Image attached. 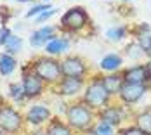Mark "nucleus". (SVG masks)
I'll list each match as a JSON object with an SVG mask.
<instances>
[{"label":"nucleus","instance_id":"nucleus-1","mask_svg":"<svg viewBox=\"0 0 151 135\" xmlns=\"http://www.w3.org/2000/svg\"><path fill=\"white\" fill-rule=\"evenodd\" d=\"M68 121L78 130H85L92 121V114L85 104H75L68 109Z\"/></svg>","mask_w":151,"mask_h":135},{"label":"nucleus","instance_id":"nucleus-2","mask_svg":"<svg viewBox=\"0 0 151 135\" xmlns=\"http://www.w3.org/2000/svg\"><path fill=\"white\" fill-rule=\"evenodd\" d=\"M35 73L40 76L42 80H45V81H56L61 75V66H59V62H56L54 59L42 57V59L37 61V64H35Z\"/></svg>","mask_w":151,"mask_h":135},{"label":"nucleus","instance_id":"nucleus-3","mask_svg":"<svg viewBox=\"0 0 151 135\" xmlns=\"http://www.w3.org/2000/svg\"><path fill=\"white\" fill-rule=\"evenodd\" d=\"M108 97H109V94H108V90L104 89V85H103V81L99 83H92L91 87L87 89L85 92V104L92 106V107H99V106L106 104V101H108Z\"/></svg>","mask_w":151,"mask_h":135},{"label":"nucleus","instance_id":"nucleus-4","mask_svg":"<svg viewBox=\"0 0 151 135\" xmlns=\"http://www.w3.org/2000/svg\"><path fill=\"white\" fill-rule=\"evenodd\" d=\"M61 23L68 30H80L87 23V14H85V11L82 7H73V9H70L66 14L63 16Z\"/></svg>","mask_w":151,"mask_h":135},{"label":"nucleus","instance_id":"nucleus-5","mask_svg":"<svg viewBox=\"0 0 151 135\" xmlns=\"http://www.w3.org/2000/svg\"><path fill=\"white\" fill-rule=\"evenodd\" d=\"M0 126L9 134L17 132L21 126V116L12 107H2L0 109Z\"/></svg>","mask_w":151,"mask_h":135},{"label":"nucleus","instance_id":"nucleus-6","mask_svg":"<svg viewBox=\"0 0 151 135\" xmlns=\"http://www.w3.org/2000/svg\"><path fill=\"white\" fill-rule=\"evenodd\" d=\"M146 92L142 83H123L120 89V97L125 102H136L142 97V94Z\"/></svg>","mask_w":151,"mask_h":135},{"label":"nucleus","instance_id":"nucleus-7","mask_svg":"<svg viewBox=\"0 0 151 135\" xmlns=\"http://www.w3.org/2000/svg\"><path fill=\"white\" fill-rule=\"evenodd\" d=\"M83 71H85V66H83L82 59H78V57H68L61 64V73L66 75V78H78V76H82Z\"/></svg>","mask_w":151,"mask_h":135},{"label":"nucleus","instance_id":"nucleus-8","mask_svg":"<svg viewBox=\"0 0 151 135\" xmlns=\"http://www.w3.org/2000/svg\"><path fill=\"white\" fill-rule=\"evenodd\" d=\"M23 90L26 97H35L42 92V78L38 75H26L23 78Z\"/></svg>","mask_w":151,"mask_h":135},{"label":"nucleus","instance_id":"nucleus-9","mask_svg":"<svg viewBox=\"0 0 151 135\" xmlns=\"http://www.w3.org/2000/svg\"><path fill=\"white\" fill-rule=\"evenodd\" d=\"M50 40H54V28L52 26H45V28H40L38 31H35L31 35L30 44L33 47H40V45H44L45 42H50Z\"/></svg>","mask_w":151,"mask_h":135},{"label":"nucleus","instance_id":"nucleus-10","mask_svg":"<svg viewBox=\"0 0 151 135\" xmlns=\"http://www.w3.org/2000/svg\"><path fill=\"white\" fill-rule=\"evenodd\" d=\"M148 78V71L146 66H134L130 69L125 71V80L127 83H142Z\"/></svg>","mask_w":151,"mask_h":135},{"label":"nucleus","instance_id":"nucleus-11","mask_svg":"<svg viewBox=\"0 0 151 135\" xmlns=\"http://www.w3.org/2000/svg\"><path fill=\"white\" fill-rule=\"evenodd\" d=\"M49 109L45 106H33L30 111H28V121L33 123V125H38L42 121H45L49 118Z\"/></svg>","mask_w":151,"mask_h":135},{"label":"nucleus","instance_id":"nucleus-12","mask_svg":"<svg viewBox=\"0 0 151 135\" xmlns=\"http://www.w3.org/2000/svg\"><path fill=\"white\" fill-rule=\"evenodd\" d=\"M82 89V80L80 78H64L61 81V92L64 95H75Z\"/></svg>","mask_w":151,"mask_h":135},{"label":"nucleus","instance_id":"nucleus-13","mask_svg":"<svg viewBox=\"0 0 151 135\" xmlns=\"http://www.w3.org/2000/svg\"><path fill=\"white\" fill-rule=\"evenodd\" d=\"M103 85H104V89L108 90V94H115V92H120L122 85H123V76H120V75L106 76L104 80H103Z\"/></svg>","mask_w":151,"mask_h":135},{"label":"nucleus","instance_id":"nucleus-14","mask_svg":"<svg viewBox=\"0 0 151 135\" xmlns=\"http://www.w3.org/2000/svg\"><path fill=\"white\" fill-rule=\"evenodd\" d=\"M68 47H70V42L68 40H63V38H54V40H50L49 44H47L45 50L47 54H61V52H64V50H68Z\"/></svg>","mask_w":151,"mask_h":135},{"label":"nucleus","instance_id":"nucleus-15","mask_svg":"<svg viewBox=\"0 0 151 135\" xmlns=\"http://www.w3.org/2000/svg\"><path fill=\"white\" fill-rule=\"evenodd\" d=\"M120 64H122V57L116 56V54H109L101 61V68L104 71H115V69L120 68Z\"/></svg>","mask_w":151,"mask_h":135},{"label":"nucleus","instance_id":"nucleus-16","mask_svg":"<svg viewBox=\"0 0 151 135\" xmlns=\"http://www.w3.org/2000/svg\"><path fill=\"white\" fill-rule=\"evenodd\" d=\"M16 68V59L7 56V54H2L0 56V73L2 75H11Z\"/></svg>","mask_w":151,"mask_h":135},{"label":"nucleus","instance_id":"nucleus-17","mask_svg":"<svg viewBox=\"0 0 151 135\" xmlns=\"http://www.w3.org/2000/svg\"><path fill=\"white\" fill-rule=\"evenodd\" d=\"M137 128L146 135H151V113H142L137 116Z\"/></svg>","mask_w":151,"mask_h":135},{"label":"nucleus","instance_id":"nucleus-18","mask_svg":"<svg viewBox=\"0 0 151 135\" xmlns=\"http://www.w3.org/2000/svg\"><path fill=\"white\" fill-rule=\"evenodd\" d=\"M47 135H71V134H70V128L66 125H63L61 121H52L49 130H47Z\"/></svg>","mask_w":151,"mask_h":135},{"label":"nucleus","instance_id":"nucleus-19","mask_svg":"<svg viewBox=\"0 0 151 135\" xmlns=\"http://www.w3.org/2000/svg\"><path fill=\"white\" fill-rule=\"evenodd\" d=\"M103 123H108V125H118L120 123V113L116 111V109H113V107H109V109H106L104 114H103Z\"/></svg>","mask_w":151,"mask_h":135},{"label":"nucleus","instance_id":"nucleus-20","mask_svg":"<svg viewBox=\"0 0 151 135\" xmlns=\"http://www.w3.org/2000/svg\"><path fill=\"white\" fill-rule=\"evenodd\" d=\"M7 52L9 54H14V52H19L21 50V47H23V40L19 38V36H16V35H11V38L7 40Z\"/></svg>","mask_w":151,"mask_h":135},{"label":"nucleus","instance_id":"nucleus-21","mask_svg":"<svg viewBox=\"0 0 151 135\" xmlns=\"http://www.w3.org/2000/svg\"><path fill=\"white\" fill-rule=\"evenodd\" d=\"M92 135H113V128H111V125H108V123H101V125H97L94 130H91Z\"/></svg>","mask_w":151,"mask_h":135},{"label":"nucleus","instance_id":"nucleus-22","mask_svg":"<svg viewBox=\"0 0 151 135\" xmlns=\"http://www.w3.org/2000/svg\"><path fill=\"white\" fill-rule=\"evenodd\" d=\"M123 35H125V28H122V26L120 28H111V30L106 31V36H108L109 40H115V42L120 40Z\"/></svg>","mask_w":151,"mask_h":135},{"label":"nucleus","instance_id":"nucleus-23","mask_svg":"<svg viewBox=\"0 0 151 135\" xmlns=\"http://www.w3.org/2000/svg\"><path fill=\"white\" fill-rule=\"evenodd\" d=\"M9 95H11L12 99H19L21 95H24L23 83H21V85H19V83H16V85H11V92H9Z\"/></svg>","mask_w":151,"mask_h":135},{"label":"nucleus","instance_id":"nucleus-24","mask_svg":"<svg viewBox=\"0 0 151 135\" xmlns=\"http://www.w3.org/2000/svg\"><path fill=\"white\" fill-rule=\"evenodd\" d=\"M47 9H50L47 4H42V5H35V7L31 9L30 12L26 14V17H31V16H35V14H42V12H45Z\"/></svg>","mask_w":151,"mask_h":135},{"label":"nucleus","instance_id":"nucleus-25","mask_svg":"<svg viewBox=\"0 0 151 135\" xmlns=\"http://www.w3.org/2000/svg\"><path fill=\"white\" fill-rule=\"evenodd\" d=\"M122 135H146L142 130H139L137 126H130V128H127V130H123Z\"/></svg>","mask_w":151,"mask_h":135},{"label":"nucleus","instance_id":"nucleus-26","mask_svg":"<svg viewBox=\"0 0 151 135\" xmlns=\"http://www.w3.org/2000/svg\"><path fill=\"white\" fill-rule=\"evenodd\" d=\"M11 35H12V33L7 30V28H4V30L0 31V45H5V44H7V40L11 38Z\"/></svg>","mask_w":151,"mask_h":135},{"label":"nucleus","instance_id":"nucleus-27","mask_svg":"<svg viewBox=\"0 0 151 135\" xmlns=\"http://www.w3.org/2000/svg\"><path fill=\"white\" fill-rule=\"evenodd\" d=\"M52 14H56V9H50V11H45V12H42V14L37 17V23H42V21H45V19H49Z\"/></svg>","mask_w":151,"mask_h":135},{"label":"nucleus","instance_id":"nucleus-28","mask_svg":"<svg viewBox=\"0 0 151 135\" xmlns=\"http://www.w3.org/2000/svg\"><path fill=\"white\" fill-rule=\"evenodd\" d=\"M141 49L146 50V52L150 50L151 49V36H144V38H142V42H141Z\"/></svg>","mask_w":151,"mask_h":135},{"label":"nucleus","instance_id":"nucleus-29","mask_svg":"<svg viewBox=\"0 0 151 135\" xmlns=\"http://www.w3.org/2000/svg\"><path fill=\"white\" fill-rule=\"evenodd\" d=\"M146 71H148V78H151V61L148 62V66H146Z\"/></svg>","mask_w":151,"mask_h":135},{"label":"nucleus","instance_id":"nucleus-30","mask_svg":"<svg viewBox=\"0 0 151 135\" xmlns=\"http://www.w3.org/2000/svg\"><path fill=\"white\" fill-rule=\"evenodd\" d=\"M19 2H31V0H19Z\"/></svg>","mask_w":151,"mask_h":135},{"label":"nucleus","instance_id":"nucleus-31","mask_svg":"<svg viewBox=\"0 0 151 135\" xmlns=\"http://www.w3.org/2000/svg\"><path fill=\"white\" fill-rule=\"evenodd\" d=\"M148 54H150V56H151V49H150V50H148Z\"/></svg>","mask_w":151,"mask_h":135},{"label":"nucleus","instance_id":"nucleus-32","mask_svg":"<svg viewBox=\"0 0 151 135\" xmlns=\"http://www.w3.org/2000/svg\"><path fill=\"white\" fill-rule=\"evenodd\" d=\"M0 135H4V134H2V130H0Z\"/></svg>","mask_w":151,"mask_h":135}]
</instances>
